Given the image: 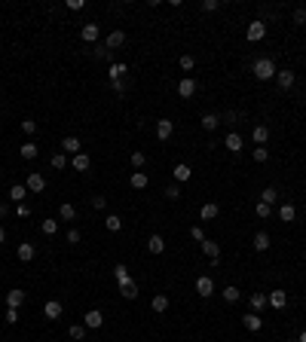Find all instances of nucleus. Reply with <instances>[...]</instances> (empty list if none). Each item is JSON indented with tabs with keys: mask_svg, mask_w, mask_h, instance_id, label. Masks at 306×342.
Returning <instances> with one entry per match:
<instances>
[{
	"mask_svg": "<svg viewBox=\"0 0 306 342\" xmlns=\"http://www.w3.org/2000/svg\"><path fill=\"white\" fill-rule=\"evenodd\" d=\"M92 208L95 211H104L107 208V196H92Z\"/></svg>",
	"mask_w": 306,
	"mask_h": 342,
	"instance_id": "49",
	"label": "nucleus"
},
{
	"mask_svg": "<svg viewBox=\"0 0 306 342\" xmlns=\"http://www.w3.org/2000/svg\"><path fill=\"white\" fill-rule=\"evenodd\" d=\"M172 174H175V180H178V184H184V180H190V177H193V168H190V165H184V162H178V165L172 168Z\"/></svg>",
	"mask_w": 306,
	"mask_h": 342,
	"instance_id": "19",
	"label": "nucleus"
},
{
	"mask_svg": "<svg viewBox=\"0 0 306 342\" xmlns=\"http://www.w3.org/2000/svg\"><path fill=\"white\" fill-rule=\"evenodd\" d=\"M178 64H181V71H193V67H196V58H193V55H181Z\"/></svg>",
	"mask_w": 306,
	"mask_h": 342,
	"instance_id": "43",
	"label": "nucleus"
},
{
	"mask_svg": "<svg viewBox=\"0 0 306 342\" xmlns=\"http://www.w3.org/2000/svg\"><path fill=\"white\" fill-rule=\"evenodd\" d=\"M279 220H282V223L297 220V208H294V205H282V208H279Z\"/></svg>",
	"mask_w": 306,
	"mask_h": 342,
	"instance_id": "30",
	"label": "nucleus"
},
{
	"mask_svg": "<svg viewBox=\"0 0 306 342\" xmlns=\"http://www.w3.org/2000/svg\"><path fill=\"white\" fill-rule=\"evenodd\" d=\"M199 245H202V254H205L211 263H218V260H221V245H218V242L205 238V242H199Z\"/></svg>",
	"mask_w": 306,
	"mask_h": 342,
	"instance_id": "9",
	"label": "nucleus"
},
{
	"mask_svg": "<svg viewBox=\"0 0 306 342\" xmlns=\"http://www.w3.org/2000/svg\"><path fill=\"white\" fill-rule=\"evenodd\" d=\"M251 247L257 250V254H264V250H269V235H266V232H257V235L251 238Z\"/></svg>",
	"mask_w": 306,
	"mask_h": 342,
	"instance_id": "27",
	"label": "nucleus"
},
{
	"mask_svg": "<svg viewBox=\"0 0 306 342\" xmlns=\"http://www.w3.org/2000/svg\"><path fill=\"white\" fill-rule=\"evenodd\" d=\"M276 199H279L276 187H266L264 192H260V202H264V205H269V208H273V205H276Z\"/></svg>",
	"mask_w": 306,
	"mask_h": 342,
	"instance_id": "36",
	"label": "nucleus"
},
{
	"mask_svg": "<svg viewBox=\"0 0 306 342\" xmlns=\"http://www.w3.org/2000/svg\"><path fill=\"white\" fill-rule=\"evenodd\" d=\"M236 119H239V113H236V110H226V113H224V122H226V125H236Z\"/></svg>",
	"mask_w": 306,
	"mask_h": 342,
	"instance_id": "51",
	"label": "nucleus"
},
{
	"mask_svg": "<svg viewBox=\"0 0 306 342\" xmlns=\"http://www.w3.org/2000/svg\"><path fill=\"white\" fill-rule=\"evenodd\" d=\"M49 162H52V168H67V165H71V162H67V156L64 153H52V159H49Z\"/></svg>",
	"mask_w": 306,
	"mask_h": 342,
	"instance_id": "42",
	"label": "nucleus"
},
{
	"mask_svg": "<svg viewBox=\"0 0 306 342\" xmlns=\"http://www.w3.org/2000/svg\"><path fill=\"white\" fill-rule=\"evenodd\" d=\"M190 235H193L196 242H205V232H202V226H193V229H190Z\"/></svg>",
	"mask_w": 306,
	"mask_h": 342,
	"instance_id": "55",
	"label": "nucleus"
},
{
	"mask_svg": "<svg viewBox=\"0 0 306 342\" xmlns=\"http://www.w3.org/2000/svg\"><path fill=\"white\" fill-rule=\"evenodd\" d=\"M104 226H107L110 232H120V229H122V217H117V214H107V217H104Z\"/></svg>",
	"mask_w": 306,
	"mask_h": 342,
	"instance_id": "38",
	"label": "nucleus"
},
{
	"mask_svg": "<svg viewBox=\"0 0 306 342\" xmlns=\"http://www.w3.org/2000/svg\"><path fill=\"white\" fill-rule=\"evenodd\" d=\"M92 55H95V58H104V61H110V58H113V52H110L107 46H95V49H92Z\"/></svg>",
	"mask_w": 306,
	"mask_h": 342,
	"instance_id": "46",
	"label": "nucleus"
},
{
	"mask_svg": "<svg viewBox=\"0 0 306 342\" xmlns=\"http://www.w3.org/2000/svg\"><path fill=\"white\" fill-rule=\"evenodd\" d=\"M285 342H297V339H285Z\"/></svg>",
	"mask_w": 306,
	"mask_h": 342,
	"instance_id": "61",
	"label": "nucleus"
},
{
	"mask_svg": "<svg viewBox=\"0 0 306 342\" xmlns=\"http://www.w3.org/2000/svg\"><path fill=\"white\" fill-rule=\"evenodd\" d=\"M40 229H43V235H55V232H59V220H55V217L43 220V223H40Z\"/></svg>",
	"mask_w": 306,
	"mask_h": 342,
	"instance_id": "39",
	"label": "nucleus"
},
{
	"mask_svg": "<svg viewBox=\"0 0 306 342\" xmlns=\"http://www.w3.org/2000/svg\"><path fill=\"white\" fill-rule=\"evenodd\" d=\"M147 250H150V254H163V250H165V238H163V235H150Z\"/></svg>",
	"mask_w": 306,
	"mask_h": 342,
	"instance_id": "32",
	"label": "nucleus"
},
{
	"mask_svg": "<svg viewBox=\"0 0 306 342\" xmlns=\"http://www.w3.org/2000/svg\"><path fill=\"white\" fill-rule=\"evenodd\" d=\"M71 165H74V171H89L92 168V159H89V153H77L71 159Z\"/></svg>",
	"mask_w": 306,
	"mask_h": 342,
	"instance_id": "20",
	"label": "nucleus"
},
{
	"mask_svg": "<svg viewBox=\"0 0 306 342\" xmlns=\"http://www.w3.org/2000/svg\"><path fill=\"white\" fill-rule=\"evenodd\" d=\"M120 293L126 296V300H138V284H135V281H126V284H120Z\"/></svg>",
	"mask_w": 306,
	"mask_h": 342,
	"instance_id": "33",
	"label": "nucleus"
},
{
	"mask_svg": "<svg viewBox=\"0 0 306 342\" xmlns=\"http://www.w3.org/2000/svg\"><path fill=\"white\" fill-rule=\"evenodd\" d=\"M251 141L257 147H264L269 141V125H254V129H251Z\"/></svg>",
	"mask_w": 306,
	"mask_h": 342,
	"instance_id": "17",
	"label": "nucleus"
},
{
	"mask_svg": "<svg viewBox=\"0 0 306 342\" xmlns=\"http://www.w3.org/2000/svg\"><path fill=\"white\" fill-rule=\"evenodd\" d=\"M294 21L303 25V21H306V9H294Z\"/></svg>",
	"mask_w": 306,
	"mask_h": 342,
	"instance_id": "57",
	"label": "nucleus"
},
{
	"mask_svg": "<svg viewBox=\"0 0 306 342\" xmlns=\"http://www.w3.org/2000/svg\"><path fill=\"white\" fill-rule=\"evenodd\" d=\"M172 132H175L172 119H160V122H156V138H160V141H168V138H172Z\"/></svg>",
	"mask_w": 306,
	"mask_h": 342,
	"instance_id": "14",
	"label": "nucleus"
},
{
	"mask_svg": "<svg viewBox=\"0 0 306 342\" xmlns=\"http://www.w3.org/2000/svg\"><path fill=\"white\" fill-rule=\"evenodd\" d=\"M251 74L260 79V83H266V79L276 76V61H273V58H257V61L251 64Z\"/></svg>",
	"mask_w": 306,
	"mask_h": 342,
	"instance_id": "1",
	"label": "nucleus"
},
{
	"mask_svg": "<svg viewBox=\"0 0 306 342\" xmlns=\"http://www.w3.org/2000/svg\"><path fill=\"white\" fill-rule=\"evenodd\" d=\"M165 199L178 202V199H181V190H178V187H168V190H165Z\"/></svg>",
	"mask_w": 306,
	"mask_h": 342,
	"instance_id": "52",
	"label": "nucleus"
},
{
	"mask_svg": "<svg viewBox=\"0 0 306 342\" xmlns=\"http://www.w3.org/2000/svg\"><path fill=\"white\" fill-rule=\"evenodd\" d=\"M150 309H153L156 315H163V312L168 309V296H165V293H153V303H150Z\"/></svg>",
	"mask_w": 306,
	"mask_h": 342,
	"instance_id": "29",
	"label": "nucleus"
},
{
	"mask_svg": "<svg viewBox=\"0 0 306 342\" xmlns=\"http://www.w3.org/2000/svg\"><path fill=\"white\" fill-rule=\"evenodd\" d=\"M19 153H21V159H37L40 156V147L34 144V141H25V144L19 147Z\"/></svg>",
	"mask_w": 306,
	"mask_h": 342,
	"instance_id": "24",
	"label": "nucleus"
},
{
	"mask_svg": "<svg viewBox=\"0 0 306 342\" xmlns=\"http://www.w3.org/2000/svg\"><path fill=\"white\" fill-rule=\"evenodd\" d=\"M43 315H46V318H49V321H59V318L64 315V305H61L59 300H49L46 305H43Z\"/></svg>",
	"mask_w": 306,
	"mask_h": 342,
	"instance_id": "12",
	"label": "nucleus"
},
{
	"mask_svg": "<svg viewBox=\"0 0 306 342\" xmlns=\"http://www.w3.org/2000/svg\"><path fill=\"white\" fill-rule=\"evenodd\" d=\"M34 254H37V245H34V242H21V245L16 247V257L21 260V263H31Z\"/></svg>",
	"mask_w": 306,
	"mask_h": 342,
	"instance_id": "8",
	"label": "nucleus"
},
{
	"mask_svg": "<svg viewBox=\"0 0 306 342\" xmlns=\"http://www.w3.org/2000/svg\"><path fill=\"white\" fill-rule=\"evenodd\" d=\"M21 132H25V134H34V132H37V122H34V119H25V122H21Z\"/></svg>",
	"mask_w": 306,
	"mask_h": 342,
	"instance_id": "50",
	"label": "nucleus"
},
{
	"mask_svg": "<svg viewBox=\"0 0 306 342\" xmlns=\"http://www.w3.org/2000/svg\"><path fill=\"white\" fill-rule=\"evenodd\" d=\"M67 242H71V245L80 242V229H67Z\"/></svg>",
	"mask_w": 306,
	"mask_h": 342,
	"instance_id": "56",
	"label": "nucleus"
},
{
	"mask_svg": "<svg viewBox=\"0 0 306 342\" xmlns=\"http://www.w3.org/2000/svg\"><path fill=\"white\" fill-rule=\"evenodd\" d=\"M254 214H257L260 220H266L269 214H273V208H269V205H264V202H257V205H254Z\"/></svg>",
	"mask_w": 306,
	"mask_h": 342,
	"instance_id": "44",
	"label": "nucleus"
},
{
	"mask_svg": "<svg viewBox=\"0 0 306 342\" xmlns=\"http://www.w3.org/2000/svg\"><path fill=\"white\" fill-rule=\"evenodd\" d=\"M21 303H25V290H19V287H16V290H9V293H6V309H19Z\"/></svg>",
	"mask_w": 306,
	"mask_h": 342,
	"instance_id": "21",
	"label": "nucleus"
},
{
	"mask_svg": "<svg viewBox=\"0 0 306 342\" xmlns=\"http://www.w3.org/2000/svg\"><path fill=\"white\" fill-rule=\"evenodd\" d=\"M67 333H71L74 342H83V339H86V324H74L71 330H67Z\"/></svg>",
	"mask_w": 306,
	"mask_h": 342,
	"instance_id": "40",
	"label": "nucleus"
},
{
	"mask_svg": "<svg viewBox=\"0 0 306 342\" xmlns=\"http://www.w3.org/2000/svg\"><path fill=\"white\" fill-rule=\"evenodd\" d=\"M80 147H83V144H80V138H77V134H67V138L61 141V153H64V156H67V153L77 156V153H83Z\"/></svg>",
	"mask_w": 306,
	"mask_h": 342,
	"instance_id": "11",
	"label": "nucleus"
},
{
	"mask_svg": "<svg viewBox=\"0 0 306 342\" xmlns=\"http://www.w3.org/2000/svg\"><path fill=\"white\" fill-rule=\"evenodd\" d=\"M221 125V116H214V113H205V116H202V129L205 132H214Z\"/></svg>",
	"mask_w": 306,
	"mask_h": 342,
	"instance_id": "37",
	"label": "nucleus"
},
{
	"mask_svg": "<svg viewBox=\"0 0 306 342\" xmlns=\"http://www.w3.org/2000/svg\"><path fill=\"white\" fill-rule=\"evenodd\" d=\"M16 214H19V217H28V214H31V208H28V205H25V202H21V205H19V208H16Z\"/></svg>",
	"mask_w": 306,
	"mask_h": 342,
	"instance_id": "58",
	"label": "nucleus"
},
{
	"mask_svg": "<svg viewBox=\"0 0 306 342\" xmlns=\"http://www.w3.org/2000/svg\"><path fill=\"white\" fill-rule=\"evenodd\" d=\"M113 92H117V95H126V92H129V79H126V76H122V79H113Z\"/></svg>",
	"mask_w": 306,
	"mask_h": 342,
	"instance_id": "45",
	"label": "nucleus"
},
{
	"mask_svg": "<svg viewBox=\"0 0 306 342\" xmlns=\"http://www.w3.org/2000/svg\"><path fill=\"white\" fill-rule=\"evenodd\" d=\"M83 324H86V330H98V327H104V312L89 309V312L83 315Z\"/></svg>",
	"mask_w": 306,
	"mask_h": 342,
	"instance_id": "4",
	"label": "nucleus"
},
{
	"mask_svg": "<svg viewBox=\"0 0 306 342\" xmlns=\"http://www.w3.org/2000/svg\"><path fill=\"white\" fill-rule=\"evenodd\" d=\"M28 199V187L25 184H16V187H9V202H25Z\"/></svg>",
	"mask_w": 306,
	"mask_h": 342,
	"instance_id": "25",
	"label": "nucleus"
},
{
	"mask_svg": "<svg viewBox=\"0 0 306 342\" xmlns=\"http://www.w3.org/2000/svg\"><path fill=\"white\" fill-rule=\"evenodd\" d=\"M107 76H110V83L113 79H122V76H129V64H122V61H113L107 67Z\"/></svg>",
	"mask_w": 306,
	"mask_h": 342,
	"instance_id": "16",
	"label": "nucleus"
},
{
	"mask_svg": "<svg viewBox=\"0 0 306 342\" xmlns=\"http://www.w3.org/2000/svg\"><path fill=\"white\" fill-rule=\"evenodd\" d=\"M6 324H19V309H6Z\"/></svg>",
	"mask_w": 306,
	"mask_h": 342,
	"instance_id": "53",
	"label": "nucleus"
},
{
	"mask_svg": "<svg viewBox=\"0 0 306 342\" xmlns=\"http://www.w3.org/2000/svg\"><path fill=\"white\" fill-rule=\"evenodd\" d=\"M122 43H126V34H122V31H110V34H107V40H104V46L113 52V49H120Z\"/></svg>",
	"mask_w": 306,
	"mask_h": 342,
	"instance_id": "18",
	"label": "nucleus"
},
{
	"mask_svg": "<svg viewBox=\"0 0 306 342\" xmlns=\"http://www.w3.org/2000/svg\"><path fill=\"white\" fill-rule=\"evenodd\" d=\"M59 220H77V208L71 202H64L61 208H59Z\"/></svg>",
	"mask_w": 306,
	"mask_h": 342,
	"instance_id": "34",
	"label": "nucleus"
},
{
	"mask_svg": "<svg viewBox=\"0 0 306 342\" xmlns=\"http://www.w3.org/2000/svg\"><path fill=\"white\" fill-rule=\"evenodd\" d=\"M294 79H297L294 71H276V83H279V89H285V92L294 86Z\"/></svg>",
	"mask_w": 306,
	"mask_h": 342,
	"instance_id": "15",
	"label": "nucleus"
},
{
	"mask_svg": "<svg viewBox=\"0 0 306 342\" xmlns=\"http://www.w3.org/2000/svg\"><path fill=\"white\" fill-rule=\"evenodd\" d=\"M254 162H266V159H269V150H266V147H254Z\"/></svg>",
	"mask_w": 306,
	"mask_h": 342,
	"instance_id": "47",
	"label": "nucleus"
},
{
	"mask_svg": "<svg viewBox=\"0 0 306 342\" xmlns=\"http://www.w3.org/2000/svg\"><path fill=\"white\" fill-rule=\"evenodd\" d=\"M221 9V0H202V13H214Z\"/></svg>",
	"mask_w": 306,
	"mask_h": 342,
	"instance_id": "48",
	"label": "nucleus"
},
{
	"mask_svg": "<svg viewBox=\"0 0 306 342\" xmlns=\"http://www.w3.org/2000/svg\"><path fill=\"white\" fill-rule=\"evenodd\" d=\"M242 327H245V330H251V333H257V330L264 327V318H260L257 312H248V315L242 318Z\"/></svg>",
	"mask_w": 306,
	"mask_h": 342,
	"instance_id": "13",
	"label": "nucleus"
},
{
	"mask_svg": "<svg viewBox=\"0 0 306 342\" xmlns=\"http://www.w3.org/2000/svg\"><path fill=\"white\" fill-rule=\"evenodd\" d=\"M248 305H251V312H264L266 309V293H251V296H248Z\"/></svg>",
	"mask_w": 306,
	"mask_h": 342,
	"instance_id": "22",
	"label": "nucleus"
},
{
	"mask_svg": "<svg viewBox=\"0 0 306 342\" xmlns=\"http://www.w3.org/2000/svg\"><path fill=\"white\" fill-rule=\"evenodd\" d=\"M196 89H199V86H196V79H193V76L178 79V95H181V98H193V95H196Z\"/></svg>",
	"mask_w": 306,
	"mask_h": 342,
	"instance_id": "6",
	"label": "nucleus"
},
{
	"mask_svg": "<svg viewBox=\"0 0 306 342\" xmlns=\"http://www.w3.org/2000/svg\"><path fill=\"white\" fill-rule=\"evenodd\" d=\"M113 278H117V284H126V281H132L129 269L122 266V263H117V266H113Z\"/></svg>",
	"mask_w": 306,
	"mask_h": 342,
	"instance_id": "35",
	"label": "nucleus"
},
{
	"mask_svg": "<svg viewBox=\"0 0 306 342\" xmlns=\"http://www.w3.org/2000/svg\"><path fill=\"white\" fill-rule=\"evenodd\" d=\"M218 205H214V202H205V205H202V208H199V220H214V217H218Z\"/></svg>",
	"mask_w": 306,
	"mask_h": 342,
	"instance_id": "28",
	"label": "nucleus"
},
{
	"mask_svg": "<svg viewBox=\"0 0 306 342\" xmlns=\"http://www.w3.org/2000/svg\"><path fill=\"white\" fill-rule=\"evenodd\" d=\"M67 9H74V13L77 9H86V0H67Z\"/></svg>",
	"mask_w": 306,
	"mask_h": 342,
	"instance_id": "54",
	"label": "nucleus"
},
{
	"mask_svg": "<svg viewBox=\"0 0 306 342\" xmlns=\"http://www.w3.org/2000/svg\"><path fill=\"white\" fill-rule=\"evenodd\" d=\"M221 296H224L226 303H239V300H242V290H239V287H233V284H226V287L221 290Z\"/></svg>",
	"mask_w": 306,
	"mask_h": 342,
	"instance_id": "31",
	"label": "nucleus"
},
{
	"mask_svg": "<svg viewBox=\"0 0 306 342\" xmlns=\"http://www.w3.org/2000/svg\"><path fill=\"white\" fill-rule=\"evenodd\" d=\"M196 293L202 296V300L214 293V281H211V275H199V278H196Z\"/></svg>",
	"mask_w": 306,
	"mask_h": 342,
	"instance_id": "10",
	"label": "nucleus"
},
{
	"mask_svg": "<svg viewBox=\"0 0 306 342\" xmlns=\"http://www.w3.org/2000/svg\"><path fill=\"white\" fill-rule=\"evenodd\" d=\"M224 147H226L230 153H239V150H242V134L230 132V134H226V141H224Z\"/></svg>",
	"mask_w": 306,
	"mask_h": 342,
	"instance_id": "26",
	"label": "nucleus"
},
{
	"mask_svg": "<svg viewBox=\"0 0 306 342\" xmlns=\"http://www.w3.org/2000/svg\"><path fill=\"white\" fill-rule=\"evenodd\" d=\"M129 184H132V190H144L147 184H150V177H147L144 171H132V174H129Z\"/></svg>",
	"mask_w": 306,
	"mask_h": 342,
	"instance_id": "23",
	"label": "nucleus"
},
{
	"mask_svg": "<svg viewBox=\"0 0 306 342\" xmlns=\"http://www.w3.org/2000/svg\"><path fill=\"white\" fill-rule=\"evenodd\" d=\"M98 37H101V25H98V21H89V25L80 28V40L83 43H95Z\"/></svg>",
	"mask_w": 306,
	"mask_h": 342,
	"instance_id": "5",
	"label": "nucleus"
},
{
	"mask_svg": "<svg viewBox=\"0 0 306 342\" xmlns=\"http://www.w3.org/2000/svg\"><path fill=\"white\" fill-rule=\"evenodd\" d=\"M297 342H306V330H303V333H300V339H297Z\"/></svg>",
	"mask_w": 306,
	"mask_h": 342,
	"instance_id": "60",
	"label": "nucleus"
},
{
	"mask_svg": "<svg viewBox=\"0 0 306 342\" xmlns=\"http://www.w3.org/2000/svg\"><path fill=\"white\" fill-rule=\"evenodd\" d=\"M6 242V229H3V226H0V245H3Z\"/></svg>",
	"mask_w": 306,
	"mask_h": 342,
	"instance_id": "59",
	"label": "nucleus"
},
{
	"mask_svg": "<svg viewBox=\"0 0 306 342\" xmlns=\"http://www.w3.org/2000/svg\"><path fill=\"white\" fill-rule=\"evenodd\" d=\"M25 187H28V192H43L46 190V177H43L40 171H31V174L25 177Z\"/></svg>",
	"mask_w": 306,
	"mask_h": 342,
	"instance_id": "3",
	"label": "nucleus"
},
{
	"mask_svg": "<svg viewBox=\"0 0 306 342\" xmlns=\"http://www.w3.org/2000/svg\"><path fill=\"white\" fill-rule=\"evenodd\" d=\"M144 162H147V156H144L141 150H135V153H129V165H132V168H144Z\"/></svg>",
	"mask_w": 306,
	"mask_h": 342,
	"instance_id": "41",
	"label": "nucleus"
},
{
	"mask_svg": "<svg viewBox=\"0 0 306 342\" xmlns=\"http://www.w3.org/2000/svg\"><path fill=\"white\" fill-rule=\"evenodd\" d=\"M245 37H248V43H260L266 37V25L264 21H251V25L245 28Z\"/></svg>",
	"mask_w": 306,
	"mask_h": 342,
	"instance_id": "2",
	"label": "nucleus"
},
{
	"mask_svg": "<svg viewBox=\"0 0 306 342\" xmlns=\"http://www.w3.org/2000/svg\"><path fill=\"white\" fill-rule=\"evenodd\" d=\"M266 305H273L276 312H279V309H285V305H288V293L276 287L273 293H266Z\"/></svg>",
	"mask_w": 306,
	"mask_h": 342,
	"instance_id": "7",
	"label": "nucleus"
}]
</instances>
